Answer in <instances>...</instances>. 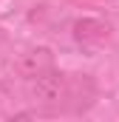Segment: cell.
I'll use <instances>...</instances> for the list:
<instances>
[{
    "label": "cell",
    "instance_id": "obj_4",
    "mask_svg": "<svg viewBox=\"0 0 119 122\" xmlns=\"http://www.w3.org/2000/svg\"><path fill=\"white\" fill-rule=\"evenodd\" d=\"M108 34H111V26L99 17H82L74 23V40L79 46H99L108 40Z\"/></svg>",
    "mask_w": 119,
    "mask_h": 122
},
{
    "label": "cell",
    "instance_id": "obj_5",
    "mask_svg": "<svg viewBox=\"0 0 119 122\" xmlns=\"http://www.w3.org/2000/svg\"><path fill=\"white\" fill-rule=\"evenodd\" d=\"M3 40H6V31H3V29H0V43H3Z\"/></svg>",
    "mask_w": 119,
    "mask_h": 122
},
{
    "label": "cell",
    "instance_id": "obj_3",
    "mask_svg": "<svg viewBox=\"0 0 119 122\" xmlns=\"http://www.w3.org/2000/svg\"><path fill=\"white\" fill-rule=\"evenodd\" d=\"M48 71H54V51L48 46H34L29 51H23L20 60H17V74L26 77L29 82L48 74Z\"/></svg>",
    "mask_w": 119,
    "mask_h": 122
},
{
    "label": "cell",
    "instance_id": "obj_1",
    "mask_svg": "<svg viewBox=\"0 0 119 122\" xmlns=\"http://www.w3.org/2000/svg\"><path fill=\"white\" fill-rule=\"evenodd\" d=\"M31 102L43 111V114H57V111H65V102H68V77L60 74L57 68L31 80L29 88Z\"/></svg>",
    "mask_w": 119,
    "mask_h": 122
},
{
    "label": "cell",
    "instance_id": "obj_2",
    "mask_svg": "<svg viewBox=\"0 0 119 122\" xmlns=\"http://www.w3.org/2000/svg\"><path fill=\"white\" fill-rule=\"evenodd\" d=\"M96 102V82L88 74H74L68 77V102H65V111L68 114H85L94 108Z\"/></svg>",
    "mask_w": 119,
    "mask_h": 122
}]
</instances>
